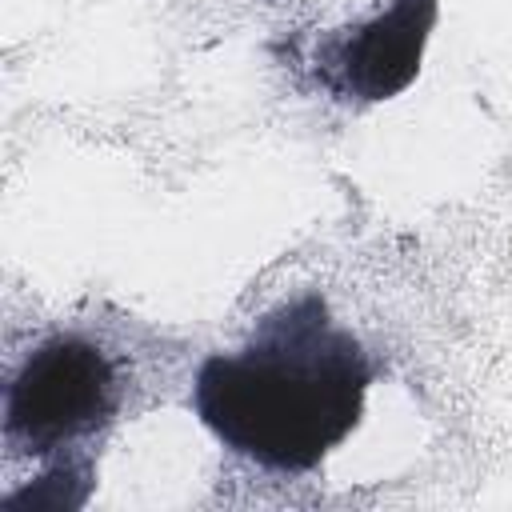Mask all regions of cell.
Wrapping results in <instances>:
<instances>
[{
  "label": "cell",
  "mask_w": 512,
  "mask_h": 512,
  "mask_svg": "<svg viewBox=\"0 0 512 512\" xmlns=\"http://www.w3.org/2000/svg\"><path fill=\"white\" fill-rule=\"evenodd\" d=\"M376 376L360 336L332 320L320 288H304L272 304L236 352H212L188 404L232 456L300 476L360 424Z\"/></svg>",
  "instance_id": "6da1fadb"
},
{
  "label": "cell",
  "mask_w": 512,
  "mask_h": 512,
  "mask_svg": "<svg viewBox=\"0 0 512 512\" xmlns=\"http://www.w3.org/2000/svg\"><path fill=\"white\" fill-rule=\"evenodd\" d=\"M124 404V380L112 352L88 332L44 336L4 384V448L12 456L52 460L40 488L80 480L92 488V444L112 428ZM64 508H80L60 488Z\"/></svg>",
  "instance_id": "7a4b0ae2"
},
{
  "label": "cell",
  "mask_w": 512,
  "mask_h": 512,
  "mask_svg": "<svg viewBox=\"0 0 512 512\" xmlns=\"http://www.w3.org/2000/svg\"><path fill=\"white\" fill-rule=\"evenodd\" d=\"M432 24L436 0H384L332 28L288 32L272 44V56L300 88L360 108L392 100L416 80Z\"/></svg>",
  "instance_id": "3957f363"
}]
</instances>
